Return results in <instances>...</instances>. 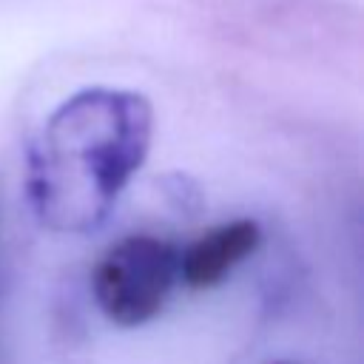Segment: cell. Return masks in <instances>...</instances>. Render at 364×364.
<instances>
[{
    "mask_svg": "<svg viewBox=\"0 0 364 364\" xmlns=\"http://www.w3.org/2000/svg\"><path fill=\"white\" fill-rule=\"evenodd\" d=\"M179 284V245L154 233H131L114 242L91 270V293L100 313L117 327L154 321Z\"/></svg>",
    "mask_w": 364,
    "mask_h": 364,
    "instance_id": "7a4b0ae2",
    "label": "cell"
},
{
    "mask_svg": "<svg viewBox=\"0 0 364 364\" xmlns=\"http://www.w3.org/2000/svg\"><path fill=\"white\" fill-rule=\"evenodd\" d=\"M262 245L256 219H230L202 233L188 247H179V284L188 290H213L247 262Z\"/></svg>",
    "mask_w": 364,
    "mask_h": 364,
    "instance_id": "3957f363",
    "label": "cell"
},
{
    "mask_svg": "<svg viewBox=\"0 0 364 364\" xmlns=\"http://www.w3.org/2000/svg\"><path fill=\"white\" fill-rule=\"evenodd\" d=\"M151 142L154 108L145 94L91 85L65 97L28 142L26 196L34 219L63 236L100 230Z\"/></svg>",
    "mask_w": 364,
    "mask_h": 364,
    "instance_id": "6da1fadb",
    "label": "cell"
},
{
    "mask_svg": "<svg viewBox=\"0 0 364 364\" xmlns=\"http://www.w3.org/2000/svg\"><path fill=\"white\" fill-rule=\"evenodd\" d=\"M273 364H299V361H273Z\"/></svg>",
    "mask_w": 364,
    "mask_h": 364,
    "instance_id": "277c9868",
    "label": "cell"
}]
</instances>
